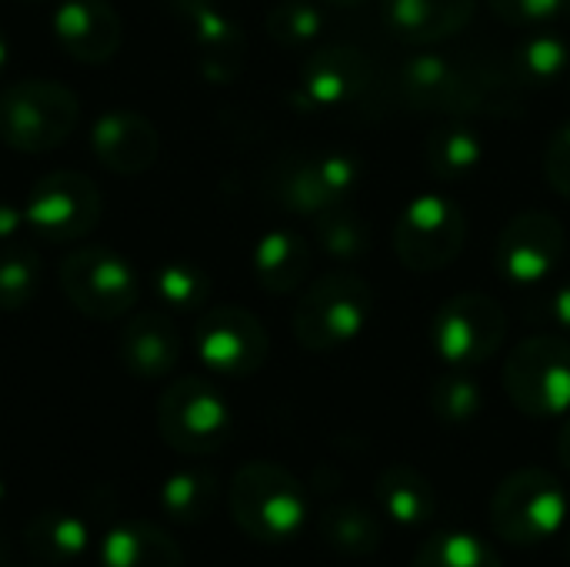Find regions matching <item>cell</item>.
I'll list each match as a JSON object with an SVG mask.
<instances>
[{
    "mask_svg": "<svg viewBox=\"0 0 570 567\" xmlns=\"http://www.w3.org/2000/svg\"><path fill=\"white\" fill-rule=\"evenodd\" d=\"M424 160H428V170L438 177V180H464L471 177L481 160H484V144L481 137L464 127V124H444L438 127L428 140H424Z\"/></svg>",
    "mask_w": 570,
    "mask_h": 567,
    "instance_id": "cell-28",
    "label": "cell"
},
{
    "mask_svg": "<svg viewBox=\"0 0 570 567\" xmlns=\"http://www.w3.org/2000/svg\"><path fill=\"white\" fill-rule=\"evenodd\" d=\"M411 567H504V561L481 535L451 528L431 535L411 558Z\"/></svg>",
    "mask_w": 570,
    "mask_h": 567,
    "instance_id": "cell-29",
    "label": "cell"
},
{
    "mask_svg": "<svg viewBox=\"0 0 570 567\" xmlns=\"http://www.w3.org/2000/svg\"><path fill=\"white\" fill-rule=\"evenodd\" d=\"M361 180V164L341 150L294 154L271 174V197L301 217H317L351 197Z\"/></svg>",
    "mask_w": 570,
    "mask_h": 567,
    "instance_id": "cell-11",
    "label": "cell"
},
{
    "mask_svg": "<svg viewBox=\"0 0 570 567\" xmlns=\"http://www.w3.org/2000/svg\"><path fill=\"white\" fill-rule=\"evenodd\" d=\"M374 311V287L357 271H331L297 297L291 328L304 351L331 354L357 341Z\"/></svg>",
    "mask_w": 570,
    "mask_h": 567,
    "instance_id": "cell-2",
    "label": "cell"
},
{
    "mask_svg": "<svg viewBox=\"0 0 570 567\" xmlns=\"http://www.w3.org/2000/svg\"><path fill=\"white\" fill-rule=\"evenodd\" d=\"M558 458H561V465L570 471V414L568 421L561 424V434H558Z\"/></svg>",
    "mask_w": 570,
    "mask_h": 567,
    "instance_id": "cell-39",
    "label": "cell"
},
{
    "mask_svg": "<svg viewBox=\"0 0 570 567\" xmlns=\"http://www.w3.org/2000/svg\"><path fill=\"white\" fill-rule=\"evenodd\" d=\"M321 538L344 558H371L384 545V521L357 501H334L321 511Z\"/></svg>",
    "mask_w": 570,
    "mask_h": 567,
    "instance_id": "cell-25",
    "label": "cell"
},
{
    "mask_svg": "<svg viewBox=\"0 0 570 567\" xmlns=\"http://www.w3.org/2000/svg\"><path fill=\"white\" fill-rule=\"evenodd\" d=\"M0 501H3V485H0Z\"/></svg>",
    "mask_w": 570,
    "mask_h": 567,
    "instance_id": "cell-42",
    "label": "cell"
},
{
    "mask_svg": "<svg viewBox=\"0 0 570 567\" xmlns=\"http://www.w3.org/2000/svg\"><path fill=\"white\" fill-rule=\"evenodd\" d=\"M514 77L524 87H551L570 74V43L554 30H524L514 53Z\"/></svg>",
    "mask_w": 570,
    "mask_h": 567,
    "instance_id": "cell-27",
    "label": "cell"
},
{
    "mask_svg": "<svg viewBox=\"0 0 570 567\" xmlns=\"http://www.w3.org/2000/svg\"><path fill=\"white\" fill-rule=\"evenodd\" d=\"M220 498V485L207 468H184L174 471L164 485H160V511L167 521L180 525V528H197L204 525Z\"/></svg>",
    "mask_w": 570,
    "mask_h": 567,
    "instance_id": "cell-26",
    "label": "cell"
},
{
    "mask_svg": "<svg viewBox=\"0 0 570 567\" xmlns=\"http://www.w3.org/2000/svg\"><path fill=\"white\" fill-rule=\"evenodd\" d=\"M374 87V63L364 50L334 43L314 50L301 67V94L317 110H351Z\"/></svg>",
    "mask_w": 570,
    "mask_h": 567,
    "instance_id": "cell-15",
    "label": "cell"
},
{
    "mask_svg": "<svg viewBox=\"0 0 570 567\" xmlns=\"http://www.w3.org/2000/svg\"><path fill=\"white\" fill-rule=\"evenodd\" d=\"M508 338V314L504 307L481 294V291H461L448 297L431 324V344L438 358L448 368L474 371L488 364Z\"/></svg>",
    "mask_w": 570,
    "mask_h": 567,
    "instance_id": "cell-8",
    "label": "cell"
},
{
    "mask_svg": "<svg viewBox=\"0 0 570 567\" xmlns=\"http://www.w3.org/2000/svg\"><path fill=\"white\" fill-rule=\"evenodd\" d=\"M401 100L417 114H474L484 104V77L444 53H414L394 80Z\"/></svg>",
    "mask_w": 570,
    "mask_h": 567,
    "instance_id": "cell-12",
    "label": "cell"
},
{
    "mask_svg": "<svg viewBox=\"0 0 570 567\" xmlns=\"http://www.w3.org/2000/svg\"><path fill=\"white\" fill-rule=\"evenodd\" d=\"M194 351L217 378H250L264 368L271 341L257 314L224 304L210 307L194 328Z\"/></svg>",
    "mask_w": 570,
    "mask_h": 567,
    "instance_id": "cell-13",
    "label": "cell"
},
{
    "mask_svg": "<svg viewBox=\"0 0 570 567\" xmlns=\"http://www.w3.org/2000/svg\"><path fill=\"white\" fill-rule=\"evenodd\" d=\"M53 37L77 63H107L120 50L124 27L107 0H60L53 10Z\"/></svg>",
    "mask_w": 570,
    "mask_h": 567,
    "instance_id": "cell-17",
    "label": "cell"
},
{
    "mask_svg": "<svg viewBox=\"0 0 570 567\" xmlns=\"http://www.w3.org/2000/svg\"><path fill=\"white\" fill-rule=\"evenodd\" d=\"M468 244V214L448 194L428 190L404 204L394 224V254L411 274H434L458 261Z\"/></svg>",
    "mask_w": 570,
    "mask_h": 567,
    "instance_id": "cell-7",
    "label": "cell"
},
{
    "mask_svg": "<svg viewBox=\"0 0 570 567\" xmlns=\"http://www.w3.org/2000/svg\"><path fill=\"white\" fill-rule=\"evenodd\" d=\"M498 20L518 30H541L570 10V0H488Z\"/></svg>",
    "mask_w": 570,
    "mask_h": 567,
    "instance_id": "cell-35",
    "label": "cell"
},
{
    "mask_svg": "<svg viewBox=\"0 0 570 567\" xmlns=\"http://www.w3.org/2000/svg\"><path fill=\"white\" fill-rule=\"evenodd\" d=\"M504 391L524 418H568L570 341L561 334L524 338L504 361Z\"/></svg>",
    "mask_w": 570,
    "mask_h": 567,
    "instance_id": "cell-6",
    "label": "cell"
},
{
    "mask_svg": "<svg viewBox=\"0 0 570 567\" xmlns=\"http://www.w3.org/2000/svg\"><path fill=\"white\" fill-rule=\"evenodd\" d=\"M324 3H331V7H357L364 0H324Z\"/></svg>",
    "mask_w": 570,
    "mask_h": 567,
    "instance_id": "cell-41",
    "label": "cell"
},
{
    "mask_svg": "<svg viewBox=\"0 0 570 567\" xmlns=\"http://www.w3.org/2000/svg\"><path fill=\"white\" fill-rule=\"evenodd\" d=\"M374 498L381 505V515L404 528H428L438 515V491L434 485L414 468V465H387L377 478H374Z\"/></svg>",
    "mask_w": 570,
    "mask_h": 567,
    "instance_id": "cell-21",
    "label": "cell"
},
{
    "mask_svg": "<svg viewBox=\"0 0 570 567\" xmlns=\"http://www.w3.org/2000/svg\"><path fill=\"white\" fill-rule=\"evenodd\" d=\"M254 277L271 294H294L311 274V247L297 231H267L250 254Z\"/></svg>",
    "mask_w": 570,
    "mask_h": 567,
    "instance_id": "cell-23",
    "label": "cell"
},
{
    "mask_svg": "<svg viewBox=\"0 0 570 567\" xmlns=\"http://www.w3.org/2000/svg\"><path fill=\"white\" fill-rule=\"evenodd\" d=\"M234 525L257 545H284L307 521V491L294 471L274 461H247L227 488Z\"/></svg>",
    "mask_w": 570,
    "mask_h": 567,
    "instance_id": "cell-1",
    "label": "cell"
},
{
    "mask_svg": "<svg viewBox=\"0 0 570 567\" xmlns=\"http://www.w3.org/2000/svg\"><path fill=\"white\" fill-rule=\"evenodd\" d=\"M264 23L274 43L294 50L314 43L324 33V10L311 0H281L267 10Z\"/></svg>",
    "mask_w": 570,
    "mask_h": 567,
    "instance_id": "cell-33",
    "label": "cell"
},
{
    "mask_svg": "<svg viewBox=\"0 0 570 567\" xmlns=\"http://www.w3.org/2000/svg\"><path fill=\"white\" fill-rule=\"evenodd\" d=\"M491 531L514 548H538L564 531L570 498L558 475L544 468L511 471L491 498Z\"/></svg>",
    "mask_w": 570,
    "mask_h": 567,
    "instance_id": "cell-3",
    "label": "cell"
},
{
    "mask_svg": "<svg viewBox=\"0 0 570 567\" xmlns=\"http://www.w3.org/2000/svg\"><path fill=\"white\" fill-rule=\"evenodd\" d=\"M314 237H317L321 251L337 257V261H361L371 251L367 221L344 204L314 217Z\"/></svg>",
    "mask_w": 570,
    "mask_h": 567,
    "instance_id": "cell-31",
    "label": "cell"
},
{
    "mask_svg": "<svg viewBox=\"0 0 570 567\" xmlns=\"http://www.w3.org/2000/svg\"><path fill=\"white\" fill-rule=\"evenodd\" d=\"M484 408V394H481V384L468 374V371H458L451 368L444 378L434 381L431 388V411L441 424H451V428H461V424H471Z\"/></svg>",
    "mask_w": 570,
    "mask_h": 567,
    "instance_id": "cell-32",
    "label": "cell"
},
{
    "mask_svg": "<svg viewBox=\"0 0 570 567\" xmlns=\"http://www.w3.org/2000/svg\"><path fill=\"white\" fill-rule=\"evenodd\" d=\"M90 548V528L70 511H40L23 528V555L37 565H67Z\"/></svg>",
    "mask_w": 570,
    "mask_h": 567,
    "instance_id": "cell-24",
    "label": "cell"
},
{
    "mask_svg": "<svg viewBox=\"0 0 570 567\" xmlns=\"http://www.w3.org/2000/svg\"><path fill=\"white\" fill-rule=\"evenodd\" d=\"M27 227L23 221V207L10 204L7 197H0V247L3 244H13L20 237V231Z\"/></svg>",
    "mask_w": 570,
    "mask_h": 567,
    "instance_id": "cell-38",
    "label": "cell"
},
{
    "mask_svg": "<svg viewBox=\"0 0 570 567\" xmlns=\"http://www.w3.org/2000/svg\"><path fill=\"white\" fill-rule=\"evenodd\" d=\"M157 434L164 444L187 458L217 454L234 434L227 398L197 374L177 378L157 401Z\"/></svg>",
    "mask_w": 570,
    "mask_h": 567,
    "instance_id": "cell-5",
    "label": "cell"
},
{
    "mask_svg": "<svg viewBox=\"0 0 570 567\" xmlns=\"http://www.w3.org/2000/svg\"><path fill=\"white\" fill-rule=\"evenodd\" d=\"M544 317H548L561 334H570V284H561L558 291L548 294V301H544Z\"/></svg>",
    "mask_w": 570,
    "mask_h": 567,
    "instance_id": "cell-37",
    "label": "cell"
},
{
    "mask_svg": "<svg viewBox=\"0 0 570 567\" xmlns=\"http://www.w3.org/2000/svg\"><path fill=\"white\" fill-rule=\"evenodd\" d=\"M184 13L190 23V47L204 80L230 84L247 57V37L240 23H234L214 0H184Z\"/></svg>",
    "mask_w": 570,
    "mask_h": 567,
    "instance_id": "cell-16",
    "label": "cell"
},
{
    "mask_svg": "<svg viewBox=\"0 0 570 567\" xmlns=\"http://www.w3.org/2000/svg\"><path fill=\"white\" fill-rule=\"evenodd\" d=\"M97 561L100 567H184V551L150 521H120L100 538Z\"/></svg>",
    "mask_w": 570,
    "mask_h": 567,
    "instance_id": "cell-22",
    "label": "cell"
},
{
    "mask_svg": "<svg viewBox=\"0 0 570 567\" xmlns=\"http://www.w3.org/2000/svg\"><path fill=\"white\" fill-rule=\"evenodd\" d=\"M90 147H94V157L110 174L134 177L157 164L160 134L144 114L117 107V110H107L104 117H97V124L90 130Z\"/></svg>",
    "mask_w": 570,
    "mask_h": 567,
    "instance_id": "cell-18",
    "label": "cell"
},
{
    "mask_svg": "<svg viewBox=\"0 0 570 567\" xmlns=\"http://www.w3.org/2000/svg\"><path fill=\"white\" fill-rule=\"evenodd\" d=\"M23 3H37V0H23Z\"/></svg>",
    "mask_w": 570,
    "mask_h": 567,
    "instance_id": "cell-43",
    "label": "cell"
},
{
    "mask_svg": "<svg viewBox=\"0 0 570 567\" xmlns=\"http://www.w3.org/2000/svg\"><path fill=\"white\" fill-rule=\"evenodd\" d=\"M120 361L140 381H160L180 364V331L167 314L144 311L120 331Z\"/></svg>",
    "mask_w": 570,
    "mask_h": 567,
    "instance_id": "cell-20",
    "label": "cell"
},
{
    "mask_svg": "<svg viewBox=\"0 0 570 567\" xmlns=\"http://www.w3.org/2000/svg\"><path fill=\"white\" fill-rule=\"evenodd\" d=\"M478 0H381L391 37L407 47H431L458 37L474 20Z\"/></svg>",
    "mask_w": 570,
    "mask_h": 567,
    "instance_id": "cell-19",
    "label": "cell"
},
{
    "mask_svg": "<svg viewBox=\"0 0 570 567\" xmlns=\"http://www.w3.org/2000/svg\"><path fill=\"white\" fill-rule=\"evenodd\" d=\"M43 284V264L33 247L13 241L0 247V311L13 314L37 301Z\"/></svg>",
    "mask_w": 570,
    "mask_h": 567,
    "instance_id": "cell-30",
    "label": "cell"
},
{
    "mask_svg": "<svg viewBox=\"0 0 570 567\" xmlns=\"http://www.w3.org/2000/svg\"><path fill=\"white\" fill-rule=\"evenodd\" d=\"M104 214V197L97 184L80 170L43 174L23 201L27 227L50 244L83 241Z\"/></svg>",
    "mask_w": 570,
    "mask_h": 567,
    "instance_id": "cell-10",
    "label": "cell"
},
{
    "mask_svg": "<svg viewBox=\"0 0 570 567\" xmlns=\"http://www.w3.org/2000/svg\"><path fill=\"white\" fill-rule=\"evenodd\" d=\"M7 60H10V43H7V37H3V30H0V70L7 67Z\"/></svg>",
    "mask_w": 570,
    "mask_h": 567,
    "instance_id": "cell-40",
    "label": "cell"
},
{
    "mask_svg": "<svg viewBox=\"0 0 570 567\" xmlns=\"http://www.w3.org/2000/svg\"><path fill=\"white\" fill-rule=\"evenodd\" d=\"M80 120L77 94L60 80H20L0 90V144L20 154H47L67 144Z\"/></svg>",
    "mask_w": 570,
    "mask_h": 567,
    "instance_id": "cell-4",
    "label": "cell"
},
{
    "mask_svg": "<svg viewBox=\"0 0 570 567\" xmlns=\"http://www.w3.org/2000/svg\"><path fill=\"white\" fill-rule=\"evenodd\" d=\"M564 224L551 211H521L498 234L494 264L508 284L534 287L554 274L564 257Z\"/></svg>",
    "mask_w": 570,
    "mask_h": 567,
    "instance_id": "cell-14",
    "label": "cell"
},
{
    "mask_svg": "<svg viewBox=\"0 0 570 567\" xmlns=\"http://www.w3.org/2000/svg\"><path fill=\"white\" fill-rule=\"evenodd\" d=\"M544 180L554 187V194L570 201V120L551 134L544 147Z\"/></svg>",
    "mask_w": 570,
    "mask_h": 567,
    "instance_id": "cell-36",
    "label": "cell"
},
{
    "mask_svg": "<svg viewBox=\"0 0 570 567\" xmlns=\"http://www.w3.org/2000/svg\"><path fill=\"white\" fill-rule=\"evenodd\" d=\"M154 291L174 311H197V307H204L210 301L214 284L197 264L170 261L154 274Z\"/></svg>",
    "mask_w": 570,
    "mask_h": 567,
    "instance_id": "cell-34",
    "label": "cell"
},
{
    "mask_svg": "<svg viewBox=\"0 0 570 567\" xmlns=\"http://www.w3.org/2000/svg\"><path fill=\"white\" fill-rule=\"evenodd\" d=\"M60 291L83 317L120 321L137 304V274L114 247L83 244L60 264Z\"/></svg>",
    "mask_w": 570,
    "mask_h": 567,
    "instance_id": "cell-9",
    "label": "cell"
}]
</instances>
